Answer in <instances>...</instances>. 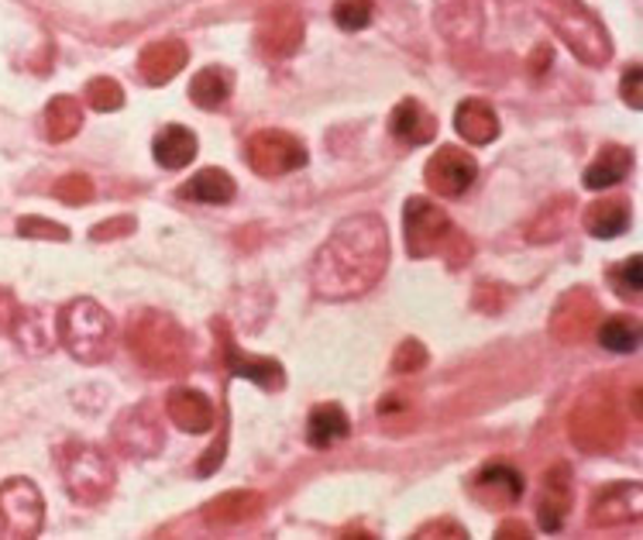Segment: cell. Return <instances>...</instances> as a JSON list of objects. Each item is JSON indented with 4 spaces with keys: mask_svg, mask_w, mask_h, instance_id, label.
<instances>
[{
    "mask_svg": "<svg viewBox=\"0 0 643 540\" xmlns=\"http://www.w3.org/2000/svg\"><path fill=\"white\" fill-rule=\"evenodd\" d=\"M389 265V227L378 214L341 221L313 255L310 283L320 299H358L378 286Z\"/></svg>",
    "mask_w": 643,
    "mask_h": 540,
    "instance_id": "6da1fadb",
    "label": "cell"
},
{
    "mask_svg": "<svg viewBox=\"0 0 643 540\" xmlns=\"http://www.w3.org/2000/svg\"><path fill=\"white\" fill-rule=\"evenodd\" d=\"M58 345H63L79 366H100L117 351V324L114 317L97 304V299H73L58 310Z\"/></svg>",
    "mask_w": 643,
    "mask_h": 540,
    "instance_id": "7a4b0ae2",
    "label": "cell"
},
{
    "mask_svg": "<svg viewBox=\"0 0 643 540\" xmlns=\"http://www.w3.org/2000/svg\"><path fill=\"white\" fill-rule=\"evenodd\" d=\"M128 351L138 358V366L152 369L159 375L180 372L186 366V331L180 320L169 317L165 310H138L128 324Z\"/></svg>",
    "mask_w": 643,
    "mask_h": 540,
    "instance_id": "3957f363",
    "label": "cell"
},
{
    "mask_svg": "<svg viewBox=\"0 0 643 540\" xmlns=\"http://www.w3.org/2000/svg\"><path fill=\"white\" fill-rule=\"evenodd\" d=\"M55 465H58V478H63L69 499L79 506L104 502L117 483V468L110 455L104 447L86 444V441H66L55 452Z\"/></svg>",
    "mask_w": 643,
    "mask_h": 540,
    "instance_id": "277c9868",
    "label": "cell"
},
{
    "mask_svg": "<svg viewBox=\"0 0 643 540\" xmlns=\"http://www.w3.org/2000/svg\"><path fill=\"white\" fill-rule=\"evenodd\" d=\"M568 434L571 441L589 455H606V452H617L623 444V406L620 400L609 393L606 385L589 389L571 410L568 420Z\"/></svg>",
    "mask_w": 643,
    "mask_h": 540,
    "instance_id": "5b68a950",
    "label": "cell"
},
{
    "mask_svg": "<svg viewBox=\"0 0 643 540\" xmlns=\"http://www.w3.org/2000/svg\"><path fill=\"white\" fill-rule=\"evenodd\" d=\"M540 14L547 18V24L558 35L581 63L589 66H606L612 59V42L609 32L602 28V21L596 14L585 11L578 0H537Z\"/></svg>",
    "mask_w": 643,
    "mask_h": 540,
    "instance_id": "8992f818",
    "label": "cell"
},
{
    "mask_svg": "<svg viewBox=\"0 0 643 540\" xmlns=\"http://www.w3.org/2000/svg\"><path fill=\"white\" fill-rule=\"evenodd\" d=\"M45 523V499L32 478H8L0 486V540H32Z\"/></svg>",
    "mask_w": 643,
    "mask_h": 540,
    "instance_id": "52a82bcc",
    "label": "cell"
},
{
    "mask_svg": "<svg viewBox=\"0 0 643 540\" xmlns=\"http://www.w3.org/2000/svg\"><path fill=\"white\" fill-rule=\"evenodd\" d=\"M454 224L444 214V207H437L433 200L409 197L403 207V237L409 258H430L437 252H444V242L451 237Z\"/></svg>",
    "mask_w": 643,
    "mask_h": 540,
    "instance_id": "ba28073f",
    "label": "cell"
},
{
    "mask_svg": "<svg viewBox=\"0 0 643 540\" xmlns=\"http://www.w3.org/2000/svg\"><path fill=\"white\" fill-rule=\"evenodd\" d=\"M110 441L114 447L131 462H149L162 452L165 444V431H162V420L156 413L152 403H135L131 410H125L121 416L114 420L110 427Z\"/></svg>",
    "mask_w": 643,
    "mask_h": 540,
    "instance_id": "9c48e42d",
    "label": "cell"
},
{
    "mask_svg": "<svg viewBox=\"0 0 643 540\" xmlns=\"http://www.w3.org/2000/svg\"><path fill=\"white\" fill-rule=\"evenodd\" d=\"M245 156H248V166L258 172V176H286V172H297L307 166V145L297 138V135H289V131H255L248 138V148H245Z\"/></svg>",
    "mask_w": 643,
    "mask_h": 540,
    "instance_id": "30bf717a",
    "label": "cell"
},
{
    "mask_svg": "<svg viewBox=\"0 0 643 540\" xmlns=\"http://www.w3.org/2000/svg\"><path fill=\"white\" fill-rule=\"evenodd\" d=\"M424 179H427V190L437 193V197H464L468 190L475 187L479 179V162L464 152V148H454V145H444L437 148L430 156L427 169H424Z\"/></svg>",
    "mask_w": 643,
    "mask_h": 540,
    "instance_id": "8fae6325",
    "label": "cell"
},
{
    "mask_svg": "<svg viewBox=\"0 0 643 540\" xmlns=\"http://www.w3.org/2000/svg\"><path fill=\"white\" fill-rule=\"evenodd\" d=\"M599 327V299L589 289H568L550 314V338L561 345H578Z\"/></svg>",
    "mask_w": 643,
    "mask_h": 540,
    "instance_id": "7c38bea8",
    "label": "cell"
},
{
    "mask_svg": "<svg viewBox=\"0 0 643 540\" xmlns=\"http://www.w3.org/2000/svg\"><path fill=\"white\" fill-rule=\"evenodd\" d=\"M255 42L269 59H289L303 45V18L297 8H269L255 21Z\"/></svg>",
    "mask_w": 643,
    "mask_h": 540,
    "instance_id": "4fadbf2b",
    "label": "cell"
},
{
    "mask_svg": "<svg viewBox=\"0 0 643 540\" xmlns=\"http://www.w3.org/2000/svg\"><path fill=\"white\" fill-rule=\"evenodd\" d=\"M643 517V486L640 483H617L599 489L592 502V520L599 527H620V523H640Z\"/></svg>",
    "mask_w": 643,
    "mask_h": 540,
    "instance_id": "5bb4252c",
    "label": "cell"
},
{
    "mask_svg": "<svg viewBox=\"0 0 643 540\" xmlns=\"http://www.w3.org/2000/svg\"><path fill=\"white\" fill-rule=\"evenodd\" d=\"M165 413H169V420L180 431H186V434H207V431H214V424H217V410H214V403L203 396V393H196V389H190V385H175V389H169V396H165Z\"/></svg>",
    "mask_w": 643,
    "mask_h": 540,
    "instance_id": "9a60e30c",
    "label": "cell"
},
{
    "mask_svg": "<svg viewBox=\"0 0 643 540\" xmlns=\"http://www.w3.org/2000/svg\"><path fill=\"white\" fill-rule=\"evenodd\" d=\"M190 63V49L180 39H159L152 45H144L138 55V73L149 86H165L175 80Z\"/></svg>",
    "mask_w": 643,
    "mask_h": 540,
    "instance_id": "2e32d148",
    "label": "cell"
},
{
    "mask_svg": "<svg viewBox=\"0 0 643 540\" xmlns=\"http://www.w3.org/2000/svg\"><path fill=\"white\" fill-rule=\"evenodd\" d=\"M224 366H227L231 375L248 379L261 389H269V393H276V389L286 385V372H282V366L276 362V358L245 354V351H238V345H234V338H227V335H224Z\"/></svg>",
    "mask_w": 643,
    "mask_h": 540,
    "instance_id": "e0dca14e",
    "label": "cell"
},
{
    "mask_svg": "<svg viewBox=\"0 0 643 540\" xmlns=\"http://www.w3.org/2000/svg\"><path fill=\"white\" fill-rule=\"evenodd\" d=\"M571 506V472L568 465H550L544 475V496L537 502V520L544 533H558Z\"/></svg>",
    "mask_w": 643,
    "mask_h": 540,
    "instance_id": "ac0fdd59",
    "label": "cell"
},
{
    "mask_svg": "<svg viewBox=\"0 0 643 540\" xmlns=\"http://www.w3.org/2000/svg\"><path fill=\"white\" fill-rule=\"evenodd\" d=\"M454 131L468 145H492L500 138V117H495L492 104L482 97H468L454 110Z\"/></svg>",
    "mask_w": 643,
    "mask_h": 540,
    "instance_id": "d6986e66",
    "label": "cell"
},
{
    "mask_svg": "<svg viewBox=\"0 0 643 540\" xmlns=\"http://www.w3.org/2000/svg\"><path fill=\"white\" fill-rule=\"evenodd\" d=\"M261 509H266V499L258 493H224L217 499H211L203 506V520L211 527H242V523H251L255 517H261Z\"/></svg>",
    "mask_w": 643,
    "mask_h": 540,
    "instance_id": "ffe728a7",
    "label": "cell"
},
{
    "mask_svg": "<svg viewBox=\"0 0 643 540\" xmlns=\"http://www.w3.org/2000/svg\"><path fill=\"white\" fill-rule=\"evenodd\" d=\"M389 135L403 138L406 145H427L437 138V117L414 97H406L389 114Z\"/></svg>",
    "mask_w": 643,
    "mask_h": 540,
    "instance_id": "44dd1931",
    "label": "cell"
},
{
    "mask_svg": "<svg viewBox=\"0 0 643 540\" xmlns=\"http://www.w3.org/2000/svg\"><path fill=\"white\" fill-rule=\"evenodd\" d=\"M475 493L485 506L500 509V506H513L523 496V475L513 465H485L475 475Z\"/></svg>",
    "mask_w": 643,
    "mask_h": 540,
    "instance_id": "7402d4cb",
    "label": "cell"
},
{
    "mask_svg": "<svg viewBox=\"0 0 643 540\" xmlns=\"http://www.w3.org/2000/svg\"><path fill=\"white\" fill-rule=\"evenodd\" d=\"M630 166H633V152L626 145H606V148H599V156L589 162V169L581 172V183L589 190H609V187L623 183Z\"/></svg>",
    "mask_w": 643,
    "mask_h": 540,
    "instance_id": "603a6c76",
    "label": "cell"
},
{
    "mask_svg": "<svg viewBox=\"0 0 643 540\" xmlns=\"http://www.w3.org/2000/svg\"><path fill=\"white\" fill-rule=\"evenodd\" d=\"M196 135L186 125H169L156 135L152 156L162 169H183L196 159Z\"/></svg>",
    "mask_w": 643,
    "mask_h": 540,
    "instance_id": "cb8c5ba5",
    "label": "cell"
},
{
    "mask_svg": "<svg viewBox=\"0 0 643 540\" xmlns=\"http://www.w3.org/2000/svg\"><path fill=\"white\" fill-rule=\"evenodd\" d=\"M351 434V420L344 413V406L337 403H324L310 410V420H307V441L313 447H320V452H328V447H334L337 441H347Z\"/></svg>",
    "mask_w": 643,
    "mask_h": 540,
    "instance_id": "d4e9b609",
    "label": "cell"
},
{
    "mask_svg": "<svg viewBox=\"0 0 643 540\" xmlns=\"http://www.w3.org/2000/svg\"><path fill=\"white\" fill-rule=\"evenodd\" d=\"M42 128H45V138L49 141H69L79 135L83 128V107L76 97L63 94V97H52L45 104V114H42Z\"/></svg>",
    "mask_w": 643,
    "mask_h": 540,
    "instance_id": "484cf974",
    "label": "cell"
},
{
    "mask_svg": "<svg viewBox=\"0 0 643 540\" xmlns=\"http://www.w3.org/2000/svg\"><path fill=\"white\" fill-rule=\"evenodd\" d=\"M234 94V73L224 66H207L200 70L190 83V100L203 110H217L227 104V97Z\"/></svg>",
    "mask_w": 643,
    "mask_h": 540,
    "instance_id": "4316f807",
    "label": "cell"
},
{
    "mask_svg": "<svg viewBox=\"0 0 643 540\" xmlns=\"http://www.w3.org/2000/svg\"><path fill=\"white\" fill-rule=\"evenodd\" d=\"M581 224L592 237H620L630 227V207H626V200H609V197L596 200V203H589V210H585Z\"/></svg>",
    "mask_w": 643,
    "mask_h": 540,
    "instance_id": "83f0119b",
    "label": "cell"
},
{
    "mask_svg": "<svg viewBox=\"0 0 643 540\" xmlns=\"http://www.w3.org/2000/svg\"><path fill=\"white\" fill-rule=\"evenodd\" d=\"M234 190H238V183L231 179V172L200 169L196 176L186 179L180 193H183V200H193V203H231Z\"/></svg>",
    "mask_w": 643,
    "mask_h": 540,
    "instance_id": "f1b7e54d",
    "label": "cell"
},
{
    "mask_svg": "<svg viewBox=\"0 0 643 540\" xmlns=\"http://www.w3.org/2000/svg\"><path fill=\"white\" fill-rule=\"evenodd\" d=\"M599 345L606 351H617V354H633L640 348V320L633 317H609L596 327Z\"/></svg>",
    "mask_w": 643,
    "mask_h": 540,
    "instance_id": "f546056e",
    "label": "cell"
},
{
    "mask_svg": "<svg viewBox=\"0 0 643 540\" xmlns=\"http://www.w3.org/2000/svg\"><path fill=\"white\" fill-rule=\"evenodd\" d=\"M568 214H571V197L550 200L534 218L526 237H531V242H558V237L565 234V227H568Z\"/></svg>",
    "mask_w": 643,
    "mask_h": 540,
    "instance_id": "4dcf8cb0",
    "label": "cell"
},
{
    "mask_svg": "<svg viewBox=\"0 0 643 540\" xmlns=\"http://www.w3.org/2000/svg\"><path fill=\"white\" fill-rule=\"evenodd\" d=\"M86 104H90L94 110H100V114L121 110L125 107V89L110 76H97V80L86 83Z\"/></svg>",
    "mask_w": 643,
    "mask_h": 540,
    "instance_id": "1f68e13d",
    "label": "cell"
},
{
    "mask_svg": "<svg viewBox=\"0 0 643 540\" xmlns=\"http://www.w3.org/2000/svg\"><path fill=\"white\" fill-rule=\"evenodd\" d=\"M14 338L21 341V348L24 351H49L52 348V341H49V335H45V320H42V314L39 310H24L21 314V320H18V327H14Z\"/></svg>",
    "mask_w": 643,
    "mask_h": 540,
    "instance_id": "d6a6232c",
    "label": "cell"
},
{
    "mask_svg": "<svg viewBox=\"0 0 643 540\" xmlns=\"http://www.w3.org/2000/svg\"><path fill=\"white\" fill-rule=\"evenodd\" d=\"M331 14H334V24L344 28V32H362L375 14V0H337Z\"/></svg>",
    "mask_w": 643,
    "mask_h": 540,
    "instance_id": "836d02e7",
    "label": "cell"
},
{
    "mask_svg": "<svg viewBox=\"0 0 643 540\" xmlns=\"http://www.w3.org/2000/svg\"><path fill=\"white\" fill-rule=\"evenodd\" d=\"M52 193H55V200H63L69 207H83V203L94 200V183H90V176L73 172V176L58 179V183L52 187Z\"/></svg>",
    "mask_w": 643,
    "mask_h": 540,
    "instance_id": "e575fe53",
    "label": "cell"
},
{
    "mask_svg": "<svg viewBox=\"0 0 643 540\" xmlns=\"http://www.w3.org/2000/svg\"><path fill=\"white\" fill-rule=\"evenodd\" d=\"M427 366V348L417 341V338H406L399 348H396V354H393V369L399 372V375H414V372H420Z\"/></svg>",
    "mask_w": 643,
    "mask_h": 540,
    "instance_id": "d590c367",
    "label": "cell"
},
{
    "mask_svg": "<svg viewBox=\"0 0 643 540\" xmlns=\"http://www.w3.org/2000/svg\"><path fill=\"white\" fill-rule=\"evenodd\" d=\"M612 286H617L623 296H636L643 289V258L630 255L623 265L612 268Z\"/></svg>",
    "mask_w": 643,
    "mask_h": 540,
    "instance_id": "8d00e7d4",
    "label": "cell"
},
{
    "mask_svg": "<svg viewBox=\"0 0 643 540\" xmlns=\"http://www.w3.org/2000/svg\"><path fill=\"white\" fill-rule=\"evenodd\" d=\"M18 234L21 237H45V242H69V227L55 224L49 218H21Z\"/></svg>",
    "mask_w": 643,
    "mask_h": 540,
    "instance_id": "74e56055",
    "label": "cell"
},
{
    "mask_svg": "<svg viewBox=\"0 0 643 540\" xmlns=\"http://www.w3.org/2000/svg\"><path fill=\"white\" fill-rule=\"evenodd\" d=\"M620 94L633 110H643V70L640 66H626L623 70V83H620Z\"/></svg>",
    "mask_w": 643,
    "mask_h": 540,
    "instance_id": "f35d334b",
    "label": "cell"
},
{
    "mask_svg": "<svg viewBox=\"0 0 643 540\" xmlns=\"http://www.w3.org/2000/svg\"><path fill=\"white\" fill-rule=\"evenodd\" d=\"M21 304L14 299L11 289H0V335H14V327L21 320Z\"/></svg>",
    "mask_w": 643,
    "mask_h": 540,
    "instance_id": "ab89813d",
    "label": "cell"
},
{
    "mask_svg": "<svg viewBox=\"0 0 643 540\" xmlns=\"http://www.w3.org/2000/svg\"><path fill=\"white\" fill-rule=\"evenodd\" d=\"M131 231H135V218H110V221L97 224L90 231V237H94V242H110V237H125Z\"/></svg>",
    "mask_w": 643,
    "mask_h": 540,
    "instance_id": "60d3db41",
    "label": "cell"
},
{
    "mask_svg": "<svg viewBox=\"0 0 643 540\" xmlns=\"http://www.w3.org/2000/svg\"><path fill=\"white\" fill-rule=\"evenodd\" d=\"M417 537H458V540H464L468 533H464V527H458L454 520H433L430 527H420Z\"/></svg>",
    "mask_w": 643,
    "mask_h": 540,
    "instance_id": "b9f144b4",
    "label": "cell"
},
{
    "mask_svg": "<svg viewBox=\"0 0 643 540\" xmlns=\"http://www.w3.org/2000/svg\"><path fill=\"white\" fill-rule=\"evenodd\" d=\"M495 537H531V527H519V520H510L506 527L495 530Z\"/></svg>",
    "mask_w": 643,
    "mask_h": 540,
    "instance_id": "7bdbcfd3",
    "label": "cell"
}]
</instances>
